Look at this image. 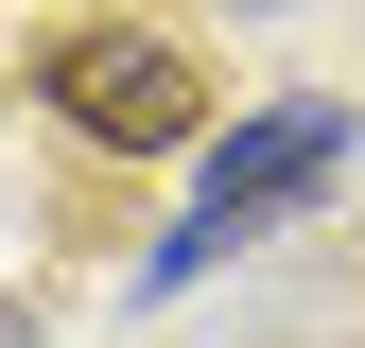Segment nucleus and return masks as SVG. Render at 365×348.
I'll list each match as a JSON object with an SVG mask.
<instances>
[{
  "instance_id": "1",
  "label": "nucleus",
  "mask_w": 365,
  "mask_h": 348,
  "mask_svg": "<svg viewBox=\"0 0 365 348\" xmlns=\"http://www.w3.org/2000/svg\"><path fill=\"white\" fill-rule=\"evenodd\" d=\"M331 157H348V105H279V122H244V140L209 157V209H192V227L157 244V279H209V261L244 244L261 209H296V192H313Z\"/></svg>"
},
{
  "instance_id": "2",
  "label": "nucleus",
  "mask_w": 365,
  "mask_h": 348,
  "mask_svg": "<svg viewBox=\"0 0 365 348\" xmlns=\"http://www.w3.org/2000/svg\"><path fill=\"white\" fill-rule=\"evenodd\" d=\"M53 105H70L105 157H174V140L209 122V87H192L174 35H70V53H53Z\"/></svg>"
}]
</instances>
